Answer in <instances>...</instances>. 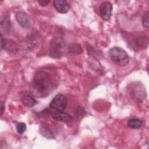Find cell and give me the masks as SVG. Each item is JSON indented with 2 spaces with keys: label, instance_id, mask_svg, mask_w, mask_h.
Here are the masks:
<instances>
[{
  "label": "cell",
  "instance_id": "17",
  "mask_svg": "<svg viewBox=\"0 0 149 149\" xmlns=\"http://www.w3.org/2000/svg\"><path fill=\"white\" fill-rule=\"evenodd\" d=\"M16 128L17 132L19 134L22 135L26 130V125L23 122H17L16 125Z\"/></svg>",
  "mask_w": 149,
  "mask_h": 149
},
{
  "label": "cell",
  "instance_id": "4",
  "mask_svg": "<svg viewBox=\"0 0 149 149\" xmlns=\"http://www.w3.org/2000/svg\"><path fill=\"white\" fill-rule=\"evenodd\" d=\"M67 105L68 100L66 97L62 94H58L51 100L49 107L55 110L63 111L66 108Z\"/></svg>",
  "mask_w": 149,
  "mask_h": 149
},
{
  "label": "cell",
  "instance_id": "20",
  "mask_svg": "<svg viewBox=\"0 0 149 149\" xmlns=\"http://www.w3.org/2000/svg\"><path fill=\"white\" fill-rule=\"evenodd\" d=\"M5 111V105L3 104V102L2 101L1 103V109H0V114L2 115Z\"/></svg>",
  "mask_w": 149,
  "mask_h": 149
},
{
  "label": "cell",
  "instance_id": "14",
  "mask_svg": "<svg viewBox=\"0 0 149 149\" xmlns=\"http://www.w3.org/2000/svg\"><path fill=\"white\" fill-rule=\"evenodd\" d=\"M40 133L41 134L48 139L54 138V134L51 130L46 125H41L40 127Z\"/></svg>",
  "mask_w": 149,
  "mask_h": 149
},
{
  "label": "cell",
  "instance_id": "12",
  "mask_svg": "<svg viewBox=\"0 0 149 149\" xmlns=\"http://www.w3.org/2000/svg\"><path fill=\"white\" fill-rule=\"evenodd\" d=\"M68 51L72 54L80 55L83 52L81 45L79 44H72L68 47Z\"/></svg>",
  "mask_w": 149,
  "mask_h": 149
},
{
  "label": "cell",
  "instance_id": "1",
  "mask_svg": "<svg viewBox=\"0 0 149 149\" xmlns=\"http://www.w3.org/2000/svg\"><path fill=\"white\" fill-rule=\"evenodd\" d=\"M56 87V80L48 71L40 70L34 74L30 86L31 94L44 98L49 95Z\"/></svg>",
  "mask_w": 149,
  "mask_h": 149
},
{
  "label": "cell",
  "instance_id": "16",
  "mask_svg": "<svg viewBox=\"0 0 149 149\" xmlns=\"http://www.w3.org/2000/svg\"><path fill=\"white\" fill-rule=\"evenodd\" d=\"M74 113L76 117L79 119H81L86 115V111L85 109L81 106H77L75 108Z\"/></svg>",
  "mask_w": 149,
  "mask_h": 149
},
{
  "label": "cell",
  "instance_id": "6",
  "mask_svg": "<svg viewBox=\"0 0 149 149\" xmlns=\"http://www.w3.org/2000/svg\"><path fill=\"white\" fill-rule=\"evenodd\" d=\"M100 15L102 20L108 21L110 19L112 10V5L108 1L102 3L100 6Z\"/></svg>",
  "mask_w": 149,
  "mask_h": 149
},
{
  "label": "cell",
  "instance_id": "5",
  "mask_svg": "<svg viewBox=\"0 0 149 149\" xmlns=\"http://www.w3.org/2000/svg\"><path fill=\"white\" fill-rule=\"evenodd\" d=\"M148 44V38L147 36L138 37L131 41L128 44L129 48L134 51H139L146 48Z\"/></svg>",
  "mask_w": 149,
  "mask_h": 149
},
{
  "label": "cell",
  "instance_id": "8",
  "mask_svg": "<svg viewBox=\"0 0 149 149\" xmlns=\"http://www.w3.org/2000/svg\"><path fill=\"white\" fill-rule=\"evenodd\" d=\"M51 116L54 120L65 123H69L73 120V118L71 115L66 112H62V111L55 110L52 112Z\"/></svg>",
  "mask_w": 149,
  "mask_h": 149
},
{
  "label": "cell",
  "instance_id": "19",
  "mask_svg": "<svg viewBox=\"0 0 149 149\" xmlns=\"http://www.w3.org/2000/svg\"><path fill=\"white\" fill-rule=\"evenodd\" d=\"M49 2L50 1L49 0H39V1H38V3H39V5L42 6H45L48 5V3H49Z\"/></svg>",
  "mask_w": 149,
  "mask_h": 149
},
{
  "label": "cell",
  "instance_id": "15",
  "mask_svg": "<svg viewBox=\"0 0 149 149\" xmlns=\"http://www.w3.org/2000/svg\"><path fill=\"white\" fill-rule=\"evenodd\" d=\"M3 48L12 52H15L17 51V47L16 44L13 41L9 42V40H5V42L3 46Z\"/></svg>",
  "mask_w": 149,
  "mask_h": 149
},
{
  "label": "cell",
  "instance_id": "7",
  "mask_svg": "<svg viewBox=\"0 0 149 149\" xmlns=\"http://www.w3.org/2000/svg\"><path fill=\"white\" fill-rule=\"evenodd\" d=\"M16 20L22 27L27 29L31 26L30 16L24 11L17 12L15 15Z\"/></svg>",
  "mask_w": 149,
  "mask_h": 149
},
{
  "label": "cell",
  "instance_id": "11",
  "mask_svg": "<svg viewBox=\"0 0 149 149\" xmlns=\"http://www.w3.org/2000/svg\"><path fill=\"white\" fill-rule=\"evenodd\" d=\"M1 30H3L5 33L9 34L10 32V30L11 28V24L10 17L8 15H6L4 17V18L2 20L1 22Z\"/></svg>",
  "mask_w": 149,
  "mask_h": 149
},
{
  "label": "cell",
  "instance_id": "13",
  "mask_svg": "<svg viewBox=\"0 0 149 149\" xmlns=\"http://www.w3.org/2000/svg\"><path fill=\"white\" fill-rule=\"evenodd\" d=\"M142 125L143 121L138 118H132L127 122V126L132 129H139Z\"/></svg>",
  "mask_w": 149,
  "mask_h": 149
},
{
  "label": "cell",
  "instance_id": "10",
  "mask_svg": "<svg viewBox=\"0 0 149 149\" xmlns=\"http://www.w3.org/2000/svg\"><path fill=\"white\" fill-rule=\"evenodd\" d=\"M20 100L23 105L29 108L33 107L37 103L36 100L30 95H24L22 97Z\"/></svg>",
  "mask_w": 149,
  "mask_h": 149
},
{
  "label": "cell",
  "instance_id": "18",
  "mask_svg": "<svg viewBox=\"0 0 149 149\" xmlns=\"http://www.w3.org/2000/svg\"><path fill=\"white\" fill-rule=\"evenodd\" d=\"M142 24L144 27L148 28L149 26V12L147 11L142 17Z\"/></svg>",
  "mask_w": 149,
  "mask_h": 149
},
{
  "label": "cell",
  "instance_id": "9",
  "mask_svg": "<svg viewBox=\"0 0 149 149\" xmlns=\"http://www.w3.org/2000/svg\"><path fill=\"white\" fill-rule=\"evenodd\" d=\"M53 4L56 10L61 13H66L70 9L69 4L65 0H56Z\"/></svg>",
  "mask_w": 149,
  "mask_h": 149
},
{
  "label": "cell",
  "instance_id": "2",
  "mask_svg": "<svg viewBox=\"0 0 149 149\" xmlns=\"http://www.w3.org/2000/svg\"><path fill=\"white\" fill-rule=\"evenodd\" d=\"M66 49L65 40L62 37H54L50 42L49 55L54 58H59L63 56Z\"/></svg>",
  "mask_w": 149,
  "mask_h": 149
},
{
  "label": "cell",
  "instance_id": "3",
  "mask_svg": "<svg viewBox=\"0 0 149 149\" xmlns=\"http://www.w3.org/2000/svg\"><path fill=\"white\" fill-rule=\"evenodd\" d=\"M109 56L113 62L120 66H125L129 61V57L127 52L118 47L111 48L109 51Z\"/></svg>",
  "mask_w": 149,
  "mask_h": 149
}]
</instances>
